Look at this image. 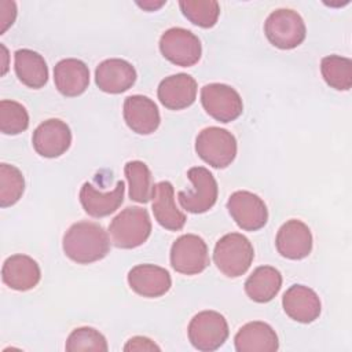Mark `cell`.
I'll return each mask as SVG.
<instances>
[{
  "label": "cell",
  "instance_id": "1",
  "mask_svg": "<svg viewBox=\"0 0 352 352\" xmlns=\"http://www.w3.org/2000/svg\"><path fill=\"white\" fill-rule=\"evenodd\" d=\"M110 249V239L104 228L94 221H78L63 235V252L77 264L102 260Z\"/></svg>",
  "mask_w": 352,
  "mask_h": 352
},
{
  "label": "cell",
  "instance_id": "2",
  "mask_svg": "<svg viewBox=\"0 0 352 352\" xmlns=\"http://www.w3.org/2000/svg\"><path fill=\"white\" fill-rule=\"evenodd\" d=\"M151 234L148 212L139 206H128L109 224L110 241L116 248L133 249L143 245Z\"/></svg>",
  "mask_w": 352,
  "mask_h": 352
},
{
  "label": "cell",
  "instance_id": "3",
  "mask_svg": "<svg viewBox=\"0 0 352 352\" xmlns=\"http://www.w3.org/2000/svg\"><path fill=\"white\" fill-rule=\"evenodd\" d=\"M254 258V250L250 241L239 234L230 232L221 236L213 250V261L220 272L228 278L243 275Z\"/></svg>",
  "mask_w": 352,
  "mask_h": 352
},
{
  "label": "cell",
  "instance_id": "4",
  "mask_svg": "<svg viewBox=\"0 0 352 352\" xmlns=\"http://www.w3.org/2000/svg\"><path fill=\"white\" fill-rule=\"evenodd\" d=\"M264 33L268 41L280 50L298 47L307 34L305 23L297 11L278 8L264 22Z\"/></svg>",
  "mask_w": 352,
  "mask_h": 352
},
{
  "label": "cell",
  "instance_id": "5",
  "mask_svg": "<svg viewBox=\"0 0 352 352\" xmlns=\"http://www.w3.org/2000/svg\"><path fill=\"white\" fill-rule=\"evenodd\" d=\"M198 157L213 168L223 169L231 165L236 155V139L227 129L209 126L202 129L195 139Z\"/></svg>",
  "mask_w": 352,
  "mask_h": 352
},
{
  "label": "cell",
  "instance_id": "6",
  "mask_svg": "<svg viewBox=\"0 0 352 352\" xmlns=\"http://www.w3.org/2000/svg\"><path fill=\"white\" fill-rule=\"evenodd\" d=\"M228 323L216 311L198 312L188 324L187 334L192 346L202 352L219 349L228 338Z\"/></svg>",
  "mask_w": 352,
  "mask_h": 352
},
{
  "label": "cell",
  "instance_id": "7",
  "mask_svg": "<svg viewBox=\"0 0 352 352\" xmlns=\"http://www.w3.org/2000/svg\"><path fill=\"white\" fill-rule=\"evenodd\" d=\"M187 177L192 188L177 192L180 206L190 213L208 212L216 204L219 192L214 176L204 166H194L188 169Z\"/></svg>",
  "mask_w": 352,
  "mask_h": 352
},
{
  "label": "cell",
  "instance_id": "8",
  "mask_svg": "<svg viewBox=\"0 0 352 352\" xmlns=\"http://www.w3.org/2000/svg\"><path fill=\"white\" fill-rule=\"evenodd\" d=\"M160 51L165 59L176 66L190 67L201 58V41L190 30L170 28L160 38Z\"/></svg>",
  "mask_w": 352,
  "mask_h": 352
},
{
  "label": "cell",
  "instance_id": "9",
  "mask_svg": "<svg viewBox=\"0 0 352 352\" xmlns=\"http://www.w3.org/2000/svg\"><path fill=\"white\" fill-rule=\"evenodd\" d=\"M170 265L176 272L195 275L209 265L206 242L194 234L179 236L170 248Z\"/></svg>",
  "mask_w": 352,
  "mask_h": 352
},
{
  "label": "cell",
  "instance_id": "10",
  "mask_svg": "<svg viewBox=\"0 0 352 352\" xmlns=\"http://www.w3.org/2000/svg\"><path fill=\"white\" fill-rule=\"evenodd\" d=\"M201 103L205 111L220 122L236 120L243 110L239 94L227 84L212 82L201 89Z\"/></svg>",
  "mask_w": 352,
  "mask_h": 352
},
{
  "label": "cell",
  "instance_id": "11",
  "mask_svg": "<svg viewBox=\"0 0 352 352\" xmlns=\"http://www.w3.org/2000/svg\"><path fill=\"white\" fill-rule=\"evenodd\" d=\"M227 209L236 223L245 231H257L268 220V210L264 201L250 191H235L227 201Z\"/></svg>",
  "mask_w": 352,
  "mask_h": 352
},
{
  "label": "cell",
  "instance_id": "12",
  "mask_svg": "<svg viewBox=\"0 0 352 352\" xmlns=\"http://www.w3.org/2000/svg\"><path fill=\"white\" fill-rule=\"evenodd\" d=\"M32 143L41 157L56 158L69 150L72 144V132L65 121L50 118L34 129Z\"/></svg>",
  "mask_w": 352,
  "mask_h": 352
},
{
  "label": "cell",
  "instance_id": "13",
  "mask_svg": "<svg viewBox=\"0 0 352 352\" xmlns=\"http://www.w3.org/2000/svg\"><path fill=\"white\" fill-rule=\"evenodd\" d=\"M275 245L280 256L290 260H301L312 250V234L305 223L292 219L279 228Z\"/></svg>",
  "mask_w": 352,
  "mask_h": 352
},
{
  "label": "cell",
  "instance_id": "14",
  "mask_svg": "<svg viewBox=\"0 0 352 352\" xmlns=\"http://www.w3.org/2000/svg\"><path fill=\"white\" fill-rule=\"evenodd\" d=\"M136 81L135 67L125 59L110 58L100 62L95 70L98 88L107 94H121L132 88Z\"/></svg>",
  "mask_w": 352,
  "mask_h": 352
},
{
  "label": "cell",
  "instance_id": "15",
  "mask_svg": "<svg viewBox=\"0 0 352 352\" xmlns=\"http://www.w3.org/2000/svg\"><path fill=\"white\" fill-rule=\"evenodd\" d=\"M128 285L139 296L155 298L164 296L172 286L169 272L154 264H139L128 272Z\"/></svg>",
  "mask_w": 352,
  "mask_h": 352
},
{
  "label": "cell",
  "instance_id": "16",
  "mask_svg": "<svg viewBox=\"0 0 352 352\" xmlns=\"http://www.w3.org/2000/svg\"><path fill=\"white\" fill-rule=\"evenodd\" d=\"M124 120L139 135L153 133L161 122L160 111L154 100L143 95H131L124 100Z\"/></svg>",
  "mask_w": 352,
  "mask_h": 352
},
{
  "label": "cell",
  "instance_id": "17",
  "mask_svg": "<svg viewBox=\"0 0 352 352\" xmlns=\"http://www.w3.org/2000/svg\"><path fill=\"white\" fill-rule=\"evenodd\" d=\"M282 305L286 315L300 323L314 322L322 309L318 294L304 285L290 286L282 297Z\"/></svg>",
  "mask_w": 352,
  "mask_h": 352
},
{
  "label": "cell",
  "instance_id": "18",
  "mask_svg": "<svg viewBox=\"0 0 352 352\" xmlns=\"http://www.w3.org/2000/svg\"><path fill=\"white\" fill-rule=\"evenodd\" d=\"M158 99L169 110H182L191 106L197 96V81L186 73L165 77L157 91Z\"/></svg>",
  "mask_w": 352,
  "mask_h": 352
},
{
  "label": "cell",
  "instance_id": "19",
  "mask_svg": "<svg viewBox=\"0 0 352 352\" xmlns=\"http://www.w3.org/2000/svg\"><path fill=\"white\" fill-rule=\"evenodd\" d=\"M41 278L38 264L26 254L10 256L1 268L3 282L18 292L33 289Z\"/></svg>",
  "mask_w": 352,
  "mask_h": 352
},
{
  "label": "cell",
  "instance_id": "20",
  "mask_svg": "<svg viewBox=\"0 0 352 352\" xmlns=\"http://www.w3.org/2000/svg\"><path fill=\"white\" fill-rule=\"evenodd\" d=\"M125 184L122 180L116 183L111 191H99L91 183H84L80 190V202L84 210L92 217H106L114 213L124 201Z\"/></svg>",
  "mask_w": 352,
  "mask_h": 352
},
{
  "label": "cell",
  "instance_id": "21",
  "mask_svg": "<svg viewBox=\"0 0 352 352\" xmlns=\"http://www.w3.org/2000/svg\"><path fill=\"white\" fill-rule=\"evenodd\" d=\"M54 82L63 96H78L89 85V69L80 59H62L54 67Z\"/></svg>",
  "mask_w": 352,
  "mask_h": 352
},
{
  "label": "cell",
  "instance_id": "22",
  "mask_svg": "<svg viewBox=\"0 0 352 352\" xmlns=\"http://www.w3.org/2000/svg\"><path fill=\"white\" fill-rule=\"evenodd\" d=\"M234 344L238 352H275L279 348L275 330L260 320L243 324L235 334Z\"/></svg>",
  "mask_w": 352,
  "mask_h": 352
},
{
  "label": "cell",
  "instance_id": "23",
  "mask_svg": "<svg viewBox=\"0 0 352 352\" xmlns=\"http://www.w3.org/2000/svg\"><path fill=\"white\" fill-rule=\"evenodd\" d=\"M151 209L155 220L165 230L179 231L186 224L184 213L175 204L173 186L166 180L155 184Z\"/></svg>",
  "mask_w": 352,
  "mask_h": 352
},
{
  "label": "cell",
  "instance_id": "24",
  "mask_svg": "<svg viewBox=\"0 0 352 352\" xmlns=\"http://www.w3.org/2000/svg\"><path fill=\"white\" fill-rule=\"evenodd\" d=\"M14 59L15 73L22 84L33 89H38L47 84L48 67L44 58L38 52L22 48L15 51Z\"/></svg>",
  "mask_w": 352,
  "mask_h": 352
},
{
  "label": "cell",
  "instance_id": "25",
  "mask_svg": "<svg viewBox=\"0 0 352 352\" xmlns=\"http://www.w3.org/2000/svg\"><path fill=\"white\" fill-rule=\"evenodd\" d=\"M282 275L271 265L257 267L245 282L248 297L256 302L271 301L280 290Z\"/></svg>",
  "mask_w": 352,
  "mask_h": 352
},
{
  "label": "cell",
  "instance_id": "26",
  "mask_svg": "<svg viewBox=\"0 0 352 352\" xmlns=\"http://www.w3.org/2000/svg\"><path fill=\"white\" fill-rule=\"evenodd\" d=\"M129 184V198L139 204H147L154 197L155 184L148 166L142 161H129L124 166Z\"/></svg>",
  "mask_w": 352,
  "mask_h": 352
},
{
  "label": "cell",
  "instance_id": "27",
  "mask_svg": "<svg viewBox=\"0 0 352 352\" xmlns=\"http://www.w3.org/2000/svg\"><path fill=\"white\" fill-rule=\"evenodd\" d=\"M320 72L327 85L334 89L348 91L352 87V60L349 58L324 56L320 62Z\"/></svg>",
  "mask_w": 352,
  "mask_h": 352
},
{
  "label": "cell",
  "instance_id": "28",
  "mask_svg": "<svg viewBox=\"0 0 352 352\" xmlns=\"http://www.w3.org/2000/svg\"><path fill=\"white\" fill-rule=\"evenodd\" d=\"M183 15L199 28H212L220 15V6L214 0H184L179 3Z\"/></svg>",
  "mask_w": 352,
  "mask_h": 352
},
{
  "label": "cell",
  "instance_id": "29",
  "mask_svg": "<svg viewBox=\"0 0 352 352\" xmlns=\"http://www.w3.org/2000/svg\"><path fill=\"white\" fill-rule=\"evenodd\" d=\"M25 190L22 172L10 164L0 165V206L8 208L19 201Z\"/></svg>",
  "mask_w": 352,
  "mask_h": 352
},
{
  "label": "cell",
  "instance_id": "30",
  "mask_svg": "<svg viewBox=\"0 0 352 352\" xmlns=\"http://www.w3.org/2000/svg\"><path fill=\"white\" fill-rule=\"evenodd\" d=\"M29 126V114L26 109L15 102L3 99L0 102V131L4 135H18Z\"/></svg>",
  "mask_w": 352,
  "mask_h": 352
},
{
  "label": "cell",
  "instance_id": "31",
  "mask_svg": "<svg viewBox=\"0 0 352 352\" xmlns=\"http://www.w3.org/2000/svg\"><path fill=\"white\" fill-rule=\"evenodd\" d=\"M66 351H99L106 352L109 349L107 341L102 333L94 327H78L74 329L66 341Z\"/></svg>",
  "mask_w": 352,
  "mask_h": 352
},
{
  "label": "cell",
  "instance_id": "32",
  "mask_svg": "<svg viewBox=\"0 0 352 352\" xmlns=\"http://www.w3.org/2000/svg\"><path fill=\"white\" fill-rule=\"evenodd\" d=\"M16 18V4L14 1L3 0L0 1V34H3L15 21Z\"/></svg>",
  "mask_w": 352,
  "mask_h": 352
},
{
  "label": "cell",
  "instance_id": "33",
  "mask_svg": "<svg viewBox=\"0 0 352 352\" xmlns=\"http://www.w3.org/2000/svg\"><path fill=\"white\" fill-rule=\"evenodd\" d=\"M124 351H160V346L147 337L136 336L128 340V342L124 346Z\"/></svg>",
  "mask_w": 352,
  "mask_h": 352
},
{
  "label": "cell",
  "instance_id": "34",
  "mask_svg": "<svg viewBox=\"0 0 352 352\" xmlns=\"http://www.w3.org/2000/svg\"><path fill=\"white\" fill-rule=\"evenodd\" d=\"M165 4V1H160V3H153V1H143V3H138L139 7L147 10V11H154L160 7H162Z\"/></svg>",
  "mask_w": 352,
  "mask_h": 352
},
{
  "label": "cell",
  "instance_id": "35",
  "mask_svg": "<svg viewBox=\"0 0 352 352\" xmlns=\"http://www.w3.org/2000/svg\"><path fill=\"white\" fill-rule=\"evenodd\" d=\"M1 50L4 51V54H3V56H4V60L7 59V50H6V47L1 44ZM7 72V66H6V63H4V67H3V70H1V74H4Z\"/></svg>",
  "mask_w": 352,
  "mask_h": 352
}]
</instances>
